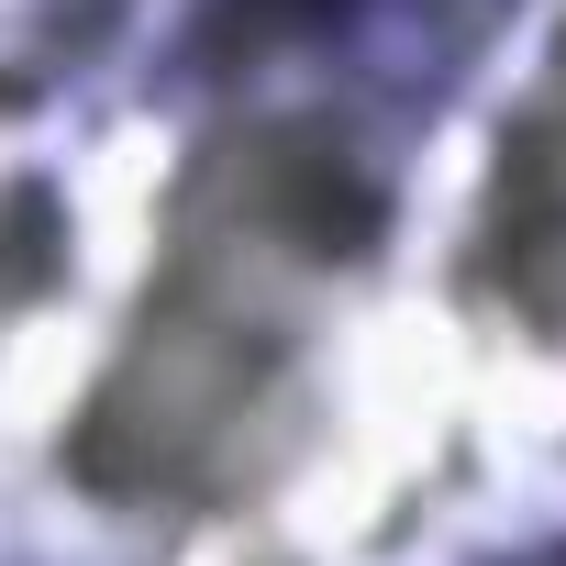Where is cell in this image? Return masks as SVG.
Segmentation results:
<instances>
[{"label":"cell","mask_w":566,"mask_h":566,"mask_svg":"<svg viewBox=\"0 0 566 566\" xmlns=\"http://www.w3.org/2000/svg\"><path fill=\"white\" fill-rule=\"evenodd\" d=\"M367 222L378 211L345 178V156H323L301 134L233 145L189 189V244L78 422V478L90 489L211 478L233 455V433L266 411V378L290 356V277L345 266L367 244Z\"/></svg>","instance_id":"cell-1"}]
</instances>
